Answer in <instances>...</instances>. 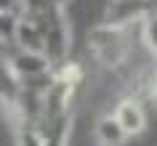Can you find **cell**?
I'll use <instances>...</instances> for the list:
<instances>
[{
  "label": "cell",
  "instance_id": "7a4b0ae2",
  "mask_svg": "<svg viewBox=\"0 0 157 146\" xmlns=\"http://www.w3.org/2000/svg\"><path fill=\"white\" fill-rule=\"evenodd\" d=\"M147 13H152V0H109L101 24L128 29L131 24L141 21Z\"/></svg>",
  "mask_w": 157,
  "mask_h": 146
},
{
  "label": "cell",
  "instance_id": "3957f363",
  "mask_svg": "<svg viewBox=\"0 0 157 146\" xmlns=\"http://www.w3.org/2000/svg\"><path fill=\"white\" fill-rule=\"evenodd\" d=\"M112 114L120 120V125L125 128L128 136H136V133H141V130L147 128V114H144L141 104H139V101H133V98H123V101L115 106V112H112Z\"/></svg>",
  "mask_w": 157,
  "mask_h": 146
},
{
  "label": "cell",
  "instance_id": "8992f818",
  "mask_svg": "<svg viewBox=\"0 0 157 146\" xmlns=\"http://www.w3.org/2000/svg\"><path fill=\"white\" fill-rule=\"evenodd\" d=\"M152 101H155V106H157V74H155V82H152Z\"/></svg>",
  "mask_w": 157,
  "mask_h": 146
},
{
  "label": "cell",
  "instance_id": "52a82bcc",
  "mask_svg": "<svg viewBox=\"0 0 157 146\" xmlns=\"http://www.w3.org/2000/svg\"><path fill=\"white\" fill-rule=\"evenodd\" d=\"M48 3H53V6H59V8H64V6L69 3V0H48Z\"/></svg>",
  "mask_w": 157,
  "mask_h": 146
},
{
  "label": "cell",
  "instance_id": "277c9868",
  "mask_svg": "<svg viewBox=\"0 0 157 146\" xmlns=\"http://www.w3.org/2000/svg\"><path fill=\"white\" fill-rule=\"evenodd\" d=\"M96 138L104 146H120L128 138V133H125V128L120 125V120H117L115 114H109V117H101L96 122Z\"/></svg>",
  "mask_w": 157,
  "mask_h": 146
},
{
  "label": "cell",
  "instance_id": "6da1fadb",
  "mask_svg": "<svg viewBox=\"0 0 157 146\" xmlns=\"http://www.w3.org/2000/svg\"><path fill=\"white\" fill-rule=\"evenodd\" d=\"M91 51H93V56L107 66L123 64V58L128 56L125 29H120V27H107V24L96 27L91 32Z\"/></svg>",
  "mask_w": 157,
  "mask_h": 146
},
{
  "label": "cell",
  "instance_id": "5b68a950",
  "mask_svg": "<svg viewBox=\"0 0 157 146\" xmlns=\"http://www.w3.org/2000/svg\"><path fill=\"white\" fill-rule=\"evenodd\" d=\"M139 24H141V37H144V45L149 48V53H152V56H157V11L147 13Z\"/></svg>",
  "mask_w": 157,
  "mask_h": 146
}]
</instances>
